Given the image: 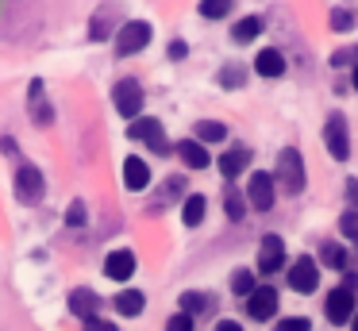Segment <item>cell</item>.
Returning <instances> with one entry per match:
<instances>
[{
	"mask_svg": "<svg viewBox=\"0 0 358 331\" xmlns=\"http://www.w3.org/2000/svg\"><path fill=\"white\" fill-rule=\"evenodd\" d=\"M181 189H185V181H181V177H170V181H166L162 189H158V200H155L150 208H155V212H162V208L173 200V192H181Z\"/></svg>",
	"mask_w": 358,
	"mask_h": 331,
	"instance_id": "27",
	"label": "cell"
},
{
	"mask_svg": "<svg viewBox=\"0 0 358 331\" xmlns=\"http://www.w3.org/2000/svg\"><path fill=\"white\" fill-rule=\"evenodd\" d=\"M258 31H262V20H258V15H247V20H239L231 27V38L235 43H250V38H258Z\"/></svg>",
	"mask_w": 358,
	"mask_h": 331,
	"instance_id": "25",
	"label": "cell"
},
{
	"mask_svg": "<svg viewBox=\"0 0 358 331\" xmlns=\"http://www.w3.org/2000/svg\"><path fill=\"white\" fill-rule=\"evenodd\" d=\"M355 297H358V277L347 274L343 277L339 289H331V297H327L324 312L331 323H350V316H355Z\"/></svg>",
	"mask_w": 358,
	"mask_h": 331,
	"instance_id": "1",
	"label": "cell"
},
{
	"mask_svg": "<svg viewBox=\"0 0 358 331\" xmlns=\"http://www.w3.org/2000/svg\"><path fill=\"white\" fill-rule=\"evenodd\" d=\"M273 331H308V320L304 316H289V320H278Z\"/></svg>",
	"mask_w": 358,
	"mask_h": 331,
	"instance_id": "34",
	"label": "cell"
},
{
	"mask_svg": "<svg viewBox=\"0 0 358 331\" xmlns=\"http://www.w3.org/2000/svg\"><path fill=\"white\" fill-rule=\"evenodd\" d=\"M355 27V15L347 8H331V31H350Z\"/></svg>",
	"mask_w": 358,
	"mask_h": 331,
	"instance_id": "32",
	"label": "cell"
},
{
	"mask_svg": "<svg viewBox=\"0 0 358 331\" xmlns=\"http://www.w3.org/2000/svg\"><path fill=\"white\" fill-rule=\"evenodd\" d=\"M331 66L339 69V66H358V50L355 46H347V50H335L331 54Z\"/></svg>",
	"mask_w": 358,
	"mask_h": 331,
	"instance_id": "33",
	"label": "cell"
},
{
	"mask_svg": "<svg viewBox=\"0 0 358 331\" xmlns=\"http://www.w3.org/2000/svg\"><path fill=\"white\" fill-rule=\"evenodd\" d=\"M131 139H139V143H150L158 154H166L170 146H166V139H162V123L158 120H147V115H139V120H131V131H127Z\"/></svg>",
	"mask_w": 358,
	"mask_h": 331,
	"instance_id": "10",
	"label": "cell"
},
{
	"mask_svg": "<svg viewBox=\"0 0 358 331\" xmlns=\"http://www.w3.org/2000/svg\"><path fill=\"white\" fill-rule=\"evenodd\" d=\"M143 304H147V297H143L139 289H124V293L116 297L120 316H139V312H143Z\"/></svg>",
	"mask_w": 358,
	"mask_h": 331,
	"instance_id": "23",
	"label": "cell"
},
{
	"mask_svg": "<svg viewBox=\"0 0 358 331\" xmlns=\"http://www.w3.org/2000/svg\"><path fill=\"white\" fill-rule=\"evenodd\" d=\"M193 139H196V143H224V139H227V127H224V123H216V120H201V123H196V127H193Z\"/></svg>",
	"mask_w": 358,
	"mask_h": 331,
	"instance_id": "21",
	"label": "cell"
},
{
	"mask_svg": "<svg viewBox=\"0 0 358 331\" xmlns=\"http://www.w3.org/2000/svg\"><path fill=\"white\" fill-rule=\"evenodd\" d=\"M112 104H116V112L124 115V120H139L143 112V89L135 77H124V81H116V89H112Z\"/></svg>",
	"mask_w": 358,
	"mask_h": 331,
	"instance_id": "3",
	"label": "cell"
},
{
	"mask_svg": "<svg viewBox=\"0 0 358 331\" xmlns=\"http://www.w3.org/2000/svg\"><path fill=\"white\" fill-rule=\"evenodd\" d=\"M243 81H247L243 66H224V69H220V85H224V89H239Z\"/></svg>",
	"mask_w": 358,
	"mask_h": 331,
	"instance_id": "29",
	"label": "cell"
},
{
	"mask_svg": "<svg viewBox=\"0 0 358 331\" xmlns=\"http://www.w3.org/2000/svg\"><path fill=\"white\" fill-rule=\"evenodd\" d=\"M339 235H347L350 243H358V212H343L339 216Z\"/></svg>",
	"mask_w": 358,
	"mask_h": 331,
	"instance_id": "31",
	"label": "cell"
},
{
	"mask_svg": "<svg viewBox=\"0 0 358 331\" xmlns=\"http://www.w3.org/2000/svg\"><path fill=\"white\" fill-rule=\"evenodd\" d=\"M116 20H120V8H116V4H104L101 12H96V20L89 23V35H93V43L108 38V35H112V27H116Z\"/></svg>",
	"mask_w": 358,
	"mask_h": 331,
	"instance_id": "14",
	"label": "cell"
},
{
	"mask_svg": "<svg viewBox=\"0 0 358 331\" xmlns=\"http://www.w3.org/2000/svg\"><path fill=\"white\" fill-rule=\"evenodd\" d=\"M66 223H70V227H81V223H85V204H81V200H73V204H70Z\"/></svg>",
	"mask_w": 358,
	"mask_h": 331,
	"instance_id": "35",
	"label": "cell"
},
{
	"mask_svg": "<svg viewBox=\"0 0 358 331\" xmlns=\"http://www.w3.org/2000/svg\"><path fill=\"white\" fill-rule=\"evenodd\" d=\"M178 154H181V162H185L189 169H208L212 166V158H208V150H204L196 139H185V143L178 146Z\"/></svg>",
	"mask_w": 358,
	"mask_h": 331,
	"instance_id": "15",
	"label": "cell"
},
{
	"mask_svg": "<svg viewBox=\"0 0 358 331\" xmlns=\"http://www.w3.org/2000/svg\"><path fill=\"white\" fill-rule=\"evenodd\" d=\"M104 274H108L112 281H127V277L135 274V254L131 251H112L108 262H104Z\"/></svg>",
	"mask_w": 358,
	"mask_h": 331,
	"instance_id": "12",
	"label": "cell"
},
{
	"mask_svg": "<svg viewBox=\"0 0 358 331\" xmlns=\"http://www.w3.org/2000/svg\"><path fill=\"white\" fill-rule=\"evenodd\" d=\"M204 208H208V200H204L201 192H193V197H185V204H181V220H185V227H201V220H204Z\"/></svg>",
	"mask_w": 358,
	"mask_h": 331,
	"instance_id": "20",
	"label": "cell"
},
{
	"mask_svg": "<svg viewBox=\"0 0 358 331\" xmlns=\"http://www.w3.org/2000/svg\"><path fill=\"white\" fill-rule=\"evenodd\" d=\"M166 331H193V316H185V312L173 316V320L166 323Z\"/></svg>",
	"mask_w": 358,
	"mask_h": 331,
	"instance_id": "36",
	"label": "cell"
},
{
	"mask_svg": "<svg viewBox=\"0 0 358 331\" xmlns=\"http://www.w3.org/2000/svg\"><path fill=\"white\" fill-rule=\"evenodd\" d=\"M124 185H127L131 192L147 189V185H150V169H147V162H143V158H124Z\"/></svg>",
	"mask_w": 358,
	"mask_h": 331,
	"instance_id": "13",
	"label": "cell"
},
{
	"mask_svg": "<svg viewBox=\"0 0 358 331\" xmlns=\"http://www.w3.org/2000/svg\"><path fill=\"white\" fill-rule=\"evenodd\" d=\"M347 200H350V212H358V181L355 177L347 181Z\"/></svg>",
	"mask_w": 358,
	"mask_h": 331,
	"instance_id": "38",
	"label": "cell"
},
{
	"mask_svg": "<svg viewBox=\"0 0 358 331\" xmlns=\"http://www.w3.org/2000/svg\"><path fill=\"white\" fill-rule=\"evenodd\" d=\"M96 308H101V297H96L93 289H73L70 293V312L73 316H96Z\"/></svg>",
	"mask_w": 358,
	"mask_h": 331,
	"instance_id": "16",
	"label": "cell"
},
{
	"mask_svg": "<svg viewBox=\"0 0 358 331\" xmlns=\"http://www.w3.org/2000/svg\"><path fill=\"white\" fill-rule=\"evenodd\" d=\"M320 285V266H316V258H296L293 262V269H289V289H296V293H312Z\"/></svg>",
	"mask_w": 358,
	"mask_h": 331,
	"instance_id": "7",
	"label": "cell"
},
{
	"mask_svg": "<svg viewBox=\"0 0 358 331\" xmlns=\"http://www.w3.org/2000/svg\"><path fill=\"white\" fill-rule=\"evenodd\" d=\"M281 262H285V243L278 235H266L262 246H258V269L262 274H278Z\"/></svg>",
	"mask_w": 358,
	"mask_h": 331,
	"instance_id": "11",
	"label": "cell"
},
{
	"mask_svg": "<svg viewBox=\"0 0 358 331\" xmlns=\"http://www.w3.org/2000/svg\"><path fill=\"white\" fill-rule=\"evenodd\" d=\"M255 69L262 77H281L285 73V58H281L273 46H266V50H258V58H255Z\"/></svg>",
	"mask_w": 358,
	"mask_h": 331,
	"instance_id": "17",
	"label": "cell"
},
{
	"mask_svg": "<svg viewBox=\"0 0 358 331\" xmlns=\"http://www.w3.org/2000/svg\"><path fill=\"white\" fill-rule=\"evenodd\" d=\"M247 162H250L247 146H235V150H227L224 158L216 162V166H220V174H224V177H239L243 169H247Z\"/></svg>",
	"mask_w": 358,
	"mask_h": 331,
	"instance_id": "18",
	"label": "cell"
},
{
	"mask_svg": "<svg viewBox=\"0 0 358 331\" xmlns=\"http://www.w3.org/2000/svg\"><path fill=\"white\" fill-rule=\"evenodd\" d=\"M350 85H355V89H358V66H355V81H350Z\"/></svg>",
	"mask_w": 358,
	"mask_h": 331,
	"instance_id": "42",
	"label": "cell"
},
{
	"mask_svg": "<svg viewBox=\"0 0 358 331\" xmlns=\"http://www.w3.org/2000/svg\"><path fill=\"white\" fill-rule=\"evenodd\" d=\"M185 50H189L185 43H173V46H170V58H173V62H178V58H185Z\"/></svg>",
	"mask_w": 358,
	"mask_h": 331,
	"instance_id": "39",
	"label": "cell"
},
{
	"mask_svg": "<svg viewBox=\"0 0 358 331\" xmlns=\"http://www.w3.org/2000/svg\"><path fill=\"white\" fill-rule=\"evenodd\" d=\"M347 258H350V254L343 251L339 243H324V246H320V262H324V266H331V269H339V274L347 269Z\"/></svg>",
	"mask_w": 358,
	"mask_h": 331,
	"instance_id": "24",
	"label": "cell"
},
{
	"mask_svg": "<svg viewBox=\"0 0 358 331\" xmlns=\"http://www.w3.org/2000/svg\"><path fill=\"white\" fill-rule=\"evenodd\" d=\"M247 200L250 208H258V212H270L273 208V177L270 174H250V189H247Z\"/></svg>",
	"mask_w": 358,
	"mask_h": 331,
	"instance_id": "8",
	"label": "cell"
},
{
	"mask_svg": "<svg viewBox=\"0 0 358 331\" xmlns=\"http://www.w3.org/2000/svg\"><path fill=\"white\" fill-rule=\"evenodd\" d=\"M350 331H358V312H355V316H350Z\"/></svg>",
	"mask_w": 358,
	"mask_h": 331,
	"instance_id": "41",
	"label": "cell"
},
{
	"mask_svg": "<svg viewBox=\"0 0 358 331\" xmlns=\"http://www.w3.org/2000/svg\"><path fill=\"white\" fill-rule=\"evenodd\" d=\"M224 208H227V216H231V220H243V216H247V197H243V192H227V200H224Z\"/></svg>",
	"mask_w": 358,
	"mask_h": 331,
	"instance_id": "28",
	"label": "cell"
},
{
	"mask_svg": "<svg viewBox=\"0 0 358 331\" xmlns=\"http://www.w3.org/2000/svg\"><path fill=\"white\" fill-rule=\"evenodd\" d=\"M247 312H250V320H273L278 316V289L273 285H258L247 297Z\"/></svg>",
	"mask_w": 358,
	"mask_h": 331,
	"instance_id": "6",
	"label": "cell"
},
{
	"mask_svg": "<svg viewBox=\"0 0 358 331\" xmlns=\"http://www.w3.org/2000/svg\"><path fill=\"white\" fill-rule=\"evenodd\" d=\"M181 312L185 316H208V312H216V300L201 297V293H185V297H181Z\"/></svg>",
	"mask_w": 358,
	"mask_h": 331,
	"instance_id": "22",
	"label": "cell"
},
{
	"mask_svg": "<svg viewBox=\"0 0 358 331\" xmlns=\"http://www.w3.org/2000/svg\"><path fill=\"white\" fill-rule=\"evenodd\" d=\"M85 331H116V323H108V320H96V316H89V320H85Z\"/></svg>",
	"mask_w": 358,
	"mask_h": 331,
	"instance_id": "37",
	"label": "cell"
},
{
	"mask_svg": "<svg viewBox=\"0 0 358 331\" xmlns=\"http://www.w3.org/2000/svg\"><path fill=\"white\" fill-rule=\"evenodd\" d=\"M324 143H327V154L335 162H347L350 158V139H347V120L339 112L327 115V127H324Z\"/></svg>",
	"mask_w": 358,
	"mask_h": 331,
	"instance_id": "5",
	"label": "cell"
},
{
	"mask_svg": "<svg viewBox=\"0 0 358 331\" xmlns=\"http://www.w3.org/2000/svg\"><path fill=\"white\" fill-rule=\"evenodd\" d=\"M278 181H281L285 192H301L304 189V158H301V150L285 146V150L278 154Z\"/></svg>",
	"mask_w": 358,
	"mask_h": 331,
	"instance_id": "2",
	"label": "cell"
},
{
	"mask_svg": "<svg viewBox=\"0 0 358 331\" xmlns=\"http://www.w3.org/2000/svg\"><path fill=\"white\" fill-rule=\"evenodd\" d=\"M147 43H150V23L147 20H131V23H124V27L116 31V54L120 58L139 54Z\"/></svg>",
	"mask_w": 358,
	"mask_h": 331,
	"instance_id": "4",
	"label": "cell"
},
{
	"mask_svg": "<svg viewBox=\"0 0 358 331\" xmlns=\"http://www.w3.org/2000/svg\"><path fill=\"white\" fill-rule=\"evenodd\" d=\"M27 100H31V115H35V123H50L55 120V112H50V104L43 100V81H31V92H27Z\"/></svg>",
	"mask_w": 358,
	"mask_h": 331,
	"instance_id": "19",
	"label": "cell"
},
{
	"mask_svg": "<svg viewBox=\"0 0 358 331\" xmlns=\"http://www.w3.org/2000/svg\"><path fill=\"white\" fill-rule=\"evenodd\" d=\"M216 331H243V328H239L235 320H220V323H216Z\"/></svg>",
	"mask_w": 358,
	"mask_h": 331,
	"instance_id": "40",
	"label": "cell"
},
{
	"mask_svg": "<svg viewBox=\"0 0 358 331\" xmlns=\"http://www.w3.org/2000/svg\"><path fill=\"white\" fill-rule=\"evenodd\" d=\"M227 12H231V0H204L201 4V15H208V20H224Z\"/></svg>",
	"mask_w": 358,
	"mask_h": 331,
	"instance_id": "30",
	"label": "cell"
},
{
	"mask_svg": "<svg viewBox=\"0 0 358 331\" xmlns=\"http://www.w3.org/2000/svg\"><path fill=\"white\" fill-rule=\"evenodd\" d=\"M255 289L258 285H255V274H250V269H235L231 274V293L235 297H250Z\"/></svg>",
	"mask_w": 358,
	"mask_h": 331,
	"instance_id": "26",
	"label": "cell"
},
{
	"mask_svg": "<svg viewBox=\"0 0 358 331\" xmlns=\"http://www.w3.org/2000/svg\"><path fill=\"white\" fill-rule=\"evenodd\" d=\"M16 192H20L24 204H39V200H43V174H39V169H35V166H20Z\"/></svg>",
	"mask_w": 358,
	"mask_h": 331,
	"instance_id": "9",
	"label": "cell"
}]
</instances>
